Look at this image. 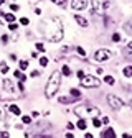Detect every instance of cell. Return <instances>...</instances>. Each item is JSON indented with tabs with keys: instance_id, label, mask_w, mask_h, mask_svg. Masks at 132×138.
Segmentation results:
<instances>
[{
	"instance_id": "f1b7e54d",
	"label": "cell",
	"mask_w": 132,
	"mask_h": 138,
	"mask_svg": "<svg viewBox=\"0 0 132 138\" xmlns=\"http://www.w3.org/2000/svg\"><path fill=\"white\" fill-rule=\"evenodd\" d=\"M22 120H23V123H30V122H32V118L25 115V117H23V118H22Z\"/></svg>"
},
{
	"instance_id": "d4e9b609",
	"label": "cell",
	"mask_w": 132,
	"mask_h": 138,
	"mask_svg": "<svg viewBox=\"0 0 132 138\" xmlns=\"http://www.w3.org/2000/svg\"><path fill=\"white\" fill-rule=\"evenodd\" d=\"M93 125H94V127H101V120H98V118L94 117V118H93Z\"/></svg>"
},
{
	"instance_id": "484cf974",
	"label": "cell",
	"mask_w": 132,
	"mask_h": 138,
	"mask_svg": "<svg viewBox=\"0 0 132 138\" xmlns=\"http://www.w3.org/2000/svg\"><path fill=\"white\" fill-rule=\"evenodd\" d=\"M2 72H3V74H7V72H8V66H7L5 63H2Z\"/></svg>"
},
{
	"instance_id": "f35d334b",
	"label": "cell",
	"mask_w": 132,
	"mask_h": 138,
	"mask_svg": "<svg viewBox=\"0 0 132 138\" xmlns=\"http://www.w3.org/2000/svg\"><path fill=\"white\" fill-rule=\"evenodd\" d=\"M3 2H5V0H0V5H3Z\"/></svg>"
},
{
	"instance_id": "5b68a950",
	"label": "cell",
	"mask_w": 132,
	"mask_h": 138,
	"mask_svg": "<svg viewBox=\"0 0 132 138\" xmlns=\"http://www.w3.org/2000/svg\"><path fill=\"white\" fill-rule=\"evenodd\" d=\"M111 58V53L107 50H98L96 51V54H94V59L99 61V63H102V61H107Z\"/></svg>"
},
{
	"instance_id": "d590c367",
	"label": "cell",
	"mask_w": 132,
	"mask_h": 138,
	"mask_svg": "<svg viewBox=\"0 0 132 138\" xmlns=\"http://www.w3.org/2000/svg\"><path fill=\"white\" fill-rule=\"evenodd\" d=\"M66 127H68V130H73V128H74V125H73V123H68Z\"/></svg>"
},
{
	"instance_id": "74e56055",
	"label": "cell",
	"mask_w": 132,
	"mask_h": 138,
	"mask_svg": "<svg viewBox=\"0 0 132 138\" xmlns=\"http://www.w3.org/2000/svg\"><path fill=\"white\" fill-rule=\"evenodd\" d=\"M86 138H93V135H91V133H86Z\"/></svg>"
},
{
	"instance_id": "7a4b0ae2",
	"label": "cell",
	"mask_w": 132,
	"mask_h": 138,
	"mask_svg": "<svg viewBox=\"0 0 132 138\" xmlns=\"http://www.w3.org/2000/svg\"><path fill=\"white\" fill-rule=\"evenodd\" d=\"M74 113H76L78 117H84V115H89V117H98L99 115V109L98 107H91V105H79V107H76L74 109Z\"/></svg>"
},
{
	"instance_id": "836d02e7",
	"label": "cell",
	"mask_w": 132,
	"mask_h": 138,
	"mask_svg": "<svg viewBox=\"0 0 132 138\" xmlns=\"http://www.w3.org/2000/svg\"><path fill=\"white\" fill-rule=\"evenodd\" d=\"M36 76H40V72L38 71H33L32 72V77H36Z\"/></svg>"
},
{
	"instance_id": "1f68e13d",
	"label": "cell",
	"mask_w": 132,
	"mask_h": 138,
	"mask_svg": "<svg viewBox=\"0 0 132 138\" xmlns=\"http://www.w3.org/2000/svg\"><path fill=\"white\" fill-rule=\"evenodd\" d=\"M0 138H8V133L7 132H0Z\"/></svg>"
},
{
	"instance_id": "5bb4252c",
	"label": "cell",
	"mask_w": 132,
	"mask_h": 138,
	"mask_svg": "<svg viewBox=\"0 0 132 138\" xmlns=\"http://www.w3.org/2000/svg\"><path fill=\"white\" fill-rule=\"evenodd\" d=\"M124 76H126V77H131L132 76V67L131 66H127L126 69H124Z\"/></svg>"
},
{
	"instance_id": "603a6c76",
	"label": "cell",
	"mask_w": 132,
	"mask_h": 138,
	"mask_svg": "<svg viewBox=\"0 0 132 138\" xmlns=\"http://www.w3.org/2000/svg\"><path fill=\"white\" fill-rule=\"evenodd\" d=\"M40 64L41 66H48V58H40Z\"/></svg>"
},
{
	"instance_id": "2e32d148",
	"label": "cell",
	"mask_w": 132,
	"mask_h": 138,
	"mask_svg": "<svg viewBox=\"0 0 132 138\" xmlns=\"http://www.w3.org/2000/svg\"><path fill=\"white\" fill-rule=\"evenodd\" d=\"M53 3H56V5H60V7H66V0H51Z\"/></svg>"
},
{
	"instance_id": "7402d4cb",
	"label": "cell",
	"mask_w": 132,
	"mask_h": 138,
	"mask_svg": "<svg viewBox=\"0 0 132 138\" xmlns=\"http://www.w3.org/2000/svg\"><path fill=\"white\" fill-rule=\"evenodd\" d=\"M60 102L61 104H69V102H73V100L68 99V97H60Z\"/></svg>"
},
{
	"instance_id": "8992f818",
	"label": "cell",
	"mask_w": 132,
	"mask_h": 138,
	"mask_svg": "<svg viewBox=\"0 0 132 138\" xmlns=\"http://www.w3.org/2000/svg\"><path fill=\"white\" fill-rule=\"evenodd\" d=\"M71 7L74 10H84L88 7V0H71Z\"/></svg>"
},
{
	"instance_id": "7c38bea8",
	"label": "cell",
	"mask_w": 132,
	"mask_h": 138,
	"mask_svg": "<svg viewBox=\"0 0 132 138\" xmlns=\"http://www.w3.org/2000/svg\"><path fill=\"white\" fill-rule=\"evenodd\" d=\"M5 20L10 22V23H13L15 22V15H13V13H5Z\"/></svg>"
},
{
	"instance_id": "277c9868",
	"label": "cell",
	"mask_w": 132,
	"mask_h": 138,
	"mask_svg": "<svg viewBox=\"0 0 132 138\" xmlns=\"http://www.w3.org/2000/svg\"><path fill=\"white\" fill-rule=\"evenodd\" d=\"M107 102H109V105L112 107V109H116V110H119L122 105H124V102H122L119 97H116V95H107Z\"/></svg>"
},
{
	"instance_id": "9c48e42d",
	"label": "cell",
	"mask_w": 132,
	"mask_h": 138,
	"mask_svg": "<svg viewBox=\"0 0 132 138\" xmlns=\"http://www.w3.org/2000/svg\"><path fill=\"white\" fill-rule=\"evenodd\" d=\"M74 20H76V22H78V25H81L82 28H86V26L89 25V23H88V20H86V18H82V17H79V15H76V17H74Z\"/></svg>"
},
{
	"instance_id": "d6a6232c",
	"label": "cell",
	"mask_w": 132,
	"mask_h": 138,
	"mask_svg": "<svg viewBox=\"0 0 132 138\" xmlns=\"http://www.w3.org/2000/svg\"><path fill=\"white\" fill-rule=\"evenodd\" d=\"M78 77L82 79V77H84V72H82V71H78Z\"/></svg>"
},
{
	"instance_id": "44dd1931",
	"label": "cell",
	"mask_w": 132,
	"mask_h": 138,
	"mask_svg": "<svg viewBox=\"0 0 132 138\" xmlns=\"http://www.w3.org/2000/svg\"><path fill=\"white\" fill-rule=\"evenodd\" d=\"M104 81H106L107 84H111V86L114 84V77H112V76H106V77H104Z\"/></svg>"
},
{
	"instance_id": "ffe728a7",
	"label": "cell",
	"mask_w": 132,
	"mask_h": 138,
	"mask_svg": "<svg viewBox=\"0 0 132 138\" xmlns=\"http://www.w3.org/2000/svg\"><path fill=\"white\" fill-rule=\"evenodd\" d=\"M27 67H28V61L22 59V61H20V69H27Z\"/></svg>"
},
{
	"instance_id": "8d00e7d4",
	"label": "cell",
	"mask_w": 132,
	"mask_h": 138,
	"mask_svg": "<svg viewBox=\"0 0 132 138\" xmlns=\"http://www.w3.org/2000/svg\"><path fill=\"white\" fill-rule=\"evenodd\" d=\"M66 138H74V137H73L71 133H66Z\"/></svg>"
},
{
	"instance_id": "9a60e30c",
	"label": "cell",
	"mask_w": 132,
	"mask_h": 138,
	"mask_svg": "<svg viewBox=\"0 0 132 138\" xmlns=\"http://www.w3.org/2000/svg\"><path fill=\"white\" fill-rule=\"evenodd\" d=\"M13 74H15L16 77L20 79V82H23V81H25V79H27V77H25V76H23V74H22V72H20V71H15V72H13Z\"/></svg>"
},
{
	"instance_id": "4316f807",
	"label": "cell",
	"mask_w": 132,
	"mask_h": 138,
	"mask_svg": "<svg viewBox=\"0 0 132 138\" xmlns=\"http://www.w3.org/2000/svg\"><path fill=\"white\" fill-rule=\"evenodd\" d=\"M20 23H22V25H28V23H30V20H28L27 17H23V18H20Z\"/></svg>"
},
{
	"instance_id": "6da1fadb",
	"label": "cell",
	"mask_w": 132,
	"mask_h": 138,
	"mask_svg": "<svg viewBox=\"0 0 132 138\" xmlns=\"http://www.w3.org/2000/svg\"><path fill=\"white\" fill-rule=\"evenodd\" d=\"M60 84H61V74L58 71H55L48 79V84H46V89H45V95H46L48 99H51V97L58 92Z\"/></svg>"
},
{
	"instance_id": "4dcf8cb0",
	"label": "cell",
	"mask_w": 132,
	"mask_h": 138,
	"mask_svg": "<svg viewBox=\"0 0 132 138\" xmlns=\"http://www.w3.org/2000/svg\"><path fill=\"white\" fill-rule=\"evenodd\" d=\"M10 8H12L13 12H16L18 8H20V7H18V5H15V3H12V5H10Z\"/></svg>"
},
{
	"instance_id": "8fae6325",
	"label": "cell",
	"mask_w": 132,
	"mask_h": 138,
	"mask_svg": "<svg viewBox=\"0 0 132 138\" xmlns=\"http://www.w3.org/2000/svg\"><path fill=\"white\" fill-rule=\"evenodd\" d=\"M3 86H5V89H7V90H13L12 81H8V79H5V81H3Z\"/></svg>"
},
{
	"instance_id": "30bf717a",
	"label": "cell",
	"mask_w": 132,
	"mask_h": 138,
	"mask_svg": "<svg viewBox=\"0 0 132 138\" xmlns=\"http://www.w3.org/2000/svg\"><path fill=\"white\" fill-rule=\"evenodd\" d=\"M8 110H10L13 115H20V109H18L16 105H8Z\"/></svg>"
},
{
	"instance_id": "ba28073f",
	"label": "cell",
	"mask_w": 132,
	"mask_h": 138,
	"mask_svg": "<svg viewBox=\"0 0 132 138\" xmlns=\"http://www.w3.org/2000/svg\"><path fill=\"white\" fill-rule=\"evenodd\" d=\"M101 137H102V138H116V133H114L112 128H106L104 132L101 133Z\"/></svg>"
},
{
	"instance_id": "e575fe53",
	"label": "cell",
	"mask_w": 132,
	"mask_h": 138,
	"mask_svg": "<svg viewBox=\"0 0 132 138\" xmlns=\"http://www.w3.org/2000/svg\"><path fill=\"white\" fill-rule=\"evenodd\" d=\"M2 41H3V43H7V41H8V36H7V35H3V36H2Z\"/></svg>"
},
{
	"instance_id": "e0dca14e",
	"label": "cell",
	"mask_w": 132,
	"mask_h": 138,
	"mask_svg": "<svg viewBox=\"0 0 132 138\" xmlns=\"http://www.w3.org/2000/svg\"><path fill=\"white\" fill-rule=\"evenodd\" d=\"M61 72H63L65 76H69V74H71V71H69V67H68V66H63V69H61Z\"/></svg>"
},
{
	"instance_id": "4fadbf2b",
	"label": "cell",
	"mask_w": 132,
	"mask_h": 138,
	"mask_svg": "<svg viewBox=\"0 0 132 138\" xmlns=\"http://www.w3.org/2000/svg\"><path fill=\"white\" fill-rule=\"evenodd\" d=\"M78 128H81V130L86 128V120H84V118H79V122H78Z\"/></svg>"
},
{
	"instance_id": "d6986e66",
	"label": "cell",
	"mask_w": 132,
	"mask_h": 138,
	"mask_svg": "<svg viewBox=\"0 0 132 138\" xmlns=\"http://www.w3.org/2000/svg\"><path fill=\"white\" fill-rule=\"evenodd\" d=\"M121 35H119V33H114V35H112V41H114V43H117V41H121Z\"/></svg>"
},
{
	"instance_id": "cb8c5ba5",
	"label": "cell",
	"mask_w": 132,
	"mask_h": 138,
	"mask_svg": "<svg viewBox=\"0 0 132 138\" xmlns=\"http://www.w3.org/2000/svg\"><path fill=\"white\" fill-rule=\"evenodd\" d=\"M76 51H78V54H79V56H86V51L82 50V48H79V46L76 48Z\"/></svg>"
},
{
	"instance_id": "3957f363",
	"label": "cell",
	"mask_w": 132,
	"mask_h": 138,
	"mask_svg": "<svg viewBox=\"0 0 132 138\" xmlns=\"http://www.w3.org/2000/svg\"><path fill=\"white\" fill-rule=\"evenodd\" d=\"M81 86L82 87H99V79L94 76H84L81 79Z\"/></svg>"
},
{
	"instance_id": "52a82bcc",
	"label": "cell",
	"mask_w": 132,
	"mask_h": 138,
	"mask_svg": "<svg viewBox=\"0 0 132 138\" xmlns=\"http://www.w3.org/2000/svg\"><path fill=\"white\" fill-rule=\"evenodd\" d=\"M93 5H94V12L96 13H102V12H106V8H107V3H99L98 0H93Z\"/></svg>"
},
{
	"instance_id": "f546056e",
	"label": "cell",
	"mask_w": 132,
	"mask_h": 138,
	"mask_svg": "<svg viewBox=\"0 0 132 138\" xmlns=\"http://www.w3.org/2000/svg\"><path fill=\"white\" fill-rule=\"evenodd\" d=\"M8 28H10L12 31H15V30H16V25H15V23H10V25H8Z\"/></svg>"
},
{
	"instance_id": "ac0fdd59",
	"label": "cell",
	"mask_w": 132,
	"mask_h": 138,
	"mask_svg": "<svg viewBox=\"0 0 132 138\" xmlns=\"http://www.w3.org/2000/svg\"><path fill=\"white\" fill-rule=\"evenodd\" d=\"M71 95L73 97H81V92H79L78 89H71Z\"/></svg>"
},
{
	"instance_id": "83f0119b",
	"label": "cell",
	"mask_w": 132,
	"mask_h": 138,
	"mask_svg": "<svg viewBox=\"0 0 132 138\" xmlns=\"http://www.w3.org/2000/svg\"><path fill=\"white\" fill-rule=\"evenodd\" d=\"M36 50L43 53V51H45V46H43V44H41V43H36Z\"/></svg>"
}]
</instances>
